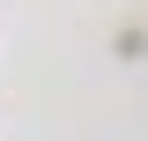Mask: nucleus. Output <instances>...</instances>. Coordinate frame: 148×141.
Here are the masks:
<instances>
[]
</instances>
